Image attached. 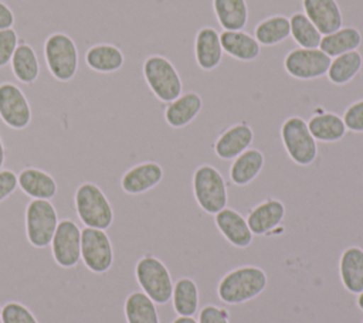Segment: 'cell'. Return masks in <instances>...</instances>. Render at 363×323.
Segmentation results:
<instances>
[{
    "label": "cell",
    "instance_id": "cell-2",
    "mask_svg": "<svg viewBox=\"0 0 363 323\" xmlns=\"http://www.w3.org/2000/svg\"><path fill=\"white\" fill-rule=\"evenodd\" d=\"M77 215L84 227L106 231L113 222V208L106 194L95 183L86 181L77 187L74 196Z\"/></svg>",
    "mask_w": 363,
    "mask_h": 323
},
{
    "label": "cell",
    "instance_id": "cell-35",
    "mask_svg": "<svg viewBox=\"0 0 363 323\" xmlns=\"http://www.w3.org/2000/svg\"><path fill=\"white\" fill-rule=\"evenodd\" d=\"M347 130L353 133H363V98L350 103L342 116Z\"/></svg>",
    "mask_w": 363,
    "mask_h": 323
},
{
    "label": "cell",
    "instance_id": "cell-33",
    "mask_svg": "<svg viewBox=\"0 0 363 323\" xmlns=\"http://www.w3.org/2000/svg\"><path fill=\"white\" fill-rule=\"evenodd\" d=\"M291 37L301 48H319L322 34L315 24L305 16V13L296 11L289 17Z\"/></svg>",
    "mask_w": 363,
    "mask_h": 323
},
{
    "label": "cell",
    "instance_id": "cell-15",
    "mask_svg": "<svg viewBox=\"0 0 363 323\" xmlns=\"http://www.w3.org/2000/svg\"><path fill=\"white\" fill-rule=\"evenodd\" d=\"M254 140V130L245 122H238L228 126L216 139L213 149L218 159L233 160L247 150Z\"/></svg>",
    "mask_w": 363,
    "mask_h": 323
},
{
    "label": "cell",
    "instance_id": "cell-19",
    "mask_svg": "<svg viewBox=\"0 0 363 323\" xmlns=\"http://www.w3.org/2000/svg\"><path fill=\"white\" fill-rule=\"evenodd\" d=\"M203 99L197 92L189 91L169 102L163 110V118L167 126L182 129L191 123L201 112Z\"/></svg>",
    "mask_w": 363,
    "mask_h": 323
},
{
    "label": "cell",
    "instance_id": "cell-6",
    "mask_svg": "<svg viewBox=\"0 0 363 323\" xmlns=\"http://www.w3.org/2000/svg\"><path fill=\"white\" fill-rule=\"evenodd\" d=\"M281 140L288 157L298 166H309L318 157V144L301 116H288L281 125Z\"/></svg>",
    "mask_w": 363,
    "mask_h": 323
},
{
    "label": "cell",
    "instance_id": "cell-13",
    "mask_svg": "<svg viewBox=\"0 0 363 323\" xmlns=\"http://www.w3.org/2000/svg\"><path fill=\"white\" fill-rule=\"evenodd\" d=\"M164 177L163 166L156 160H145L123 171L121 188L129 196H143L156 188Z\"/></svg>",
    "mask_w": 363,
    "mask_h": 323
},
{
    "label": "cell",
    "instance_id": "cell-14",
    "mask_svg": "<svg viewBox=\"0 0 363 323\" xmlns=\"http://www.w3.org/2000/svg\"><path fill=\"white\" fill-rule=\"evenodd\" d=\"M214 225L231 246L248 248L252 242L254 234L251 232L247 220L234 208L225 207L214 214Z\"/></svg>",
    "mask_w": 363,
    "mask_h": 323
},
{
    "label": "cell",
    "instance_id": "cell-38",
    "mask_svg": "<svg viewBox=\"0 0 363 323\" xmlns=\"http://www.w3.org/2000/svg\"><path fill=\"white\" fill-rule=\"evenodd\" d=\"M18 188V178L13 170H0V203L9 198Z\"/></svg>",
    "mask_w": 363,
    "mask_h": 323
},
{
    "label": "cell",
    "instance_id": "cell-25",
    "mask_svg": "<svg viewBox=\"0 0 363 323\" xmlns=\"http://www.w3.org/2000/svg\"><path fill=\"white\" fill-rule=\"evenodd\" d=\"M85 62L96 72L109 74L122 68L125 55L119 47L109 42H99L86 50Z\"/></svg>",
    "mask_w": 363,
    "mask_h": 323
},
{
    "label": "cell",
    "instance_id": "cell-26",
    "mask_svg": "<svg viewBox=\"0 0 363 323\" xmlns=\"http://www.w3.org/2000/svg\"><path fill=\"white\" fill-rule=\"evenodd\" d=\"M360 44H362V33L356 27L342 26L336 31L322 35L319 48L326 55L333 58L336 55L357 50Z\"/></svg>",
    "mask_w": 363,
    "mask_h": 323
},
{
    "label": "cell",
    "instance_id": "cell-3",
    "mask_svg": "<svg viewBox=\"0 0 363 323\" xmlns=\"http://www.w3.org/2000/svg\"><path fill=\"white\" fill-rule=\"evenodd\" d=\"M143 78L157 101L169 103L182 95L183 82L173 62L159 54L149 55L142 65Z\"/></svg>",
    "mask_w": 363,
    "mask_h": 323
},
{
    "label": "cell",
    "instance_id": "cell-34",
    "mask_svg": "<svg viewBox=\"0 0 363 323\" xmlns=\"http://www.w3.org/2000/svg\"><path fill=\"white\" fill-rule=\"evenodd\" d=\"M1 323H38L35 316L24 305L9 302L0 310Z\"/></svg>",
    "mask_w": 363,
    "mask_h": 323
},
{
    "label": "cell",
    "instance_id": "cell-36",
    "mask_svg": "<svg viewBox=\"0 0 363 323\" xmlns=\"http://www.w3.org/2000/svg\"><path fill=\"white\" fill-rule=\"evenodd\" d=\"M17 45H18V37L13 27L0 30V68L6 67L11 61V57Z\"/></svg>",
    "mask_w": 363,
    "mask_h": 323
},
{
    "label": "cell",
    "instance_id": "cell-17",
    "mask_svg": "<svg viewBox=\"0 0 363 323\" xmlns=\"http://www.w3.org/2000/svg\"><path fill=\"white\" fill-rule=\"evenodd\" d=\"M305 16L322 35L336 31L343 24V16L336 0H302Z\"/></svg>",
    "mask_w": 363,
    "mask_h": 323
},
{
    "label": "cell",
    "instance_id": "cell-9",
    "mask_svg": "<svg viewBox=\"0 0 363 323\" xmlns=\"http://www.w3.org/2000/svg\"><path fill=\"white\" fill-rule=\"evenodd\" d=\"M332 58L320 48H294L284 58L286 74L295 79L309 81L326 75Z\"/></svg>",
    "mask_w": 363,
    "mask_h": 323
},
{
    "label": "cell",
    "instance_id": "cell-42",
    "mask_svg": "<svg viewBox=\"0 0 363 323\" xmlns=\"http://www.w3.org/2000/svg\"><path fill=\"white\" fill-rule=\"evenodd\" d=\"M356 306L363 312V292H360L357 295V299H356Z\"/></svg>",
    "mask_w": 363,
    "mask_h": 323
},
{
    "label": "cell",
    "instance_id": "cell-16",
    "mask_svg": "<svg viewBox=\"0 0 363 323\" xmlns=\"http://www.w3.org/2000/svg\"><path fill=\"white\" fill-rule=\"evenodd\" d=\"M285 214V204L278 198L269 197L254 205L245 220L254 235H265L282 224Z\"/></svg>",
    "mask_w": 363,
    "mask_h": 323
},
{
    "label": "cell",
    "instance_id": "cell-28",
    "mask_svg": "<svg viewBox=\"0 0 363 323\" xmlns=\"http://www.w3.org/2000/svg\"><path fill=\"white\" fill-rule=\"evenodd\" d=\"M213 10L218 24L225 31L242 30L248 21L245 0H213Z\"/></svg>",
    "mask_w": 363,
    "mask_h": 323
},
{
    "label": "cell",
    "instance_id": "cell-23",
    "mask_svg": "<svg viewBox=\"0 0 363 323\" xmlns=\"http://www.w3.org/2000/svg\"><path fill=\"white\" fill-rule=\"evenodd\" d=\"M265 163L264 153L259 149L248 147L238 154L230 166V180L233 184L242 187L250 184L262 170Z\"/></svg>",
    "mask_w": 363,
    "mask_h": 323
},
{
    "label": "cell",
    "instance_id": "cell-29",
    "mask_svg": "<svg viewBox=\"0 0 363 323\" xmlns=\"http://www.w3.org/2000/svg\"><path fill=\"white\" fill-rule=\"evenodd\" d=\"M291 35L289 18L284 14H274L262 18L254 27V37L259 45L272 47L281 44Z\"/></svg>",
    "mask_w": 363,
    "mask_h": 323
},
{
    "label": "cell",
    "instance_id": "cell-32",
    "mask_svg": "<svg viewBox=\"0 0 363 323\" xmlns=\"http://www.w3.org/2000/svg\"><path fill=\"white\" fill-rule=\"evenodd\" d=\"M363 57L354 50L332 58L330 65L328 68L326 76L335 85H345L350 82L362 69Z\"/></svg>",
    "mask_w": 363,
    "mask_h": 323
},
{
    "label": "cell",
    "instance_id": "cell-21",
    "mask_svg": "<svg viewBox=\"0 0 363 323\" xmlns=\"http://www.w3.org/2000/svg\"><path fill=\"white\" fill-rule=\"evenodd\" d=\"M18 188L30 198L54 200L57 196V181L45 170L38 167H26L18 174Z\"/></svg>",
    "mask_w": 363,
    "mask_h": 323
},
{
    "label": "cell",
    "instance_id": "cell-40",
    "mask_svg": "<svg viewBox=\"0 0 363 323\" xmlns=\"http://www.w3.org/2000/svg\"><path fill=\"white\" fill-rule=\"evenodd\" d=\"M172 323H199L193 319V316H177Z\"/></svg>",
    "mask_w": 363,
    "mask_h": 323
},
{
    "label": "cell",
    "instance_id": "cell-22",
    "mask_svg": "<svg viewBox=\"0 0 363 323\" xmlns=\"http://www.w3.org/2000/svg\"><path fill=\"white\" fill-rule=\"evenodd\" d=\"M220 41L223 51L237 61H254L261 52V45L258 44L255 37L245 33L244 30H224L223 33H220Z\"/></svg>",
    "mask_w": 363,
    "mask_h": 323
},
{
    "label": "cell",
    "instance_id": "cell-8",
    "mask_svg": "<svg viewBox=\"0 0 363 323\" xmlns=\"http://www.w3.org/2000/svg\"><path fill=\"white\" fill-rule=\"evenodd\" d=\"M26 234L34 246L50 245L58 224V215L51 200L31 198L26 207Z\"/></svg>",
    "mask_w": 363,
    "mask_h": 323
},
{
    "label": "cell",
    "instance_id": "cell-20",
    "mask_svg": "<svg viewBox=\"0 0 363 323\" xmlns=\"http://www.w3.org/2000/svg\"><path fill=\"white\" fill-rule=\"evenodd\" d=\"M339 276L343 288L353 295L363 292V248L346 246L339 256Z\"/></svg>",
    "mask_w": 363,
    "mask_h": 323
},
{
    "label": "cell",
    "instance_id": "cell-24",
    "mask_svg": "<svg viewBox=\"0 0 363 323\" xmlns=\"http://www.w3.org/2000/svg\"><path fill=\"white\" fill-rule=\"evenodd\" d=\"M306 123L313 139L323 143L339 142L345 137L347 130L342 116L326 110L313 113Z\"/></svg>",
    "mask_w": 363,
    "mask_h": 323
},
{
    "label": "cell",
    "instance_id": "cell-39",
    "mask_svg": "<svg viewBox=\"0 0 363 323\" xmlns=\"http://www.w3.org/2000/svg\"><path fill=\"white\" fill-rule=\"evenodd\" d=\"M14 24V13L11 8L0 0V30L11 28Z\"/></svg>",
    "mask_w": 363,
    "mask_h": 323
},
{
    "label": "cell",
    "instance_id": "cell-1",
    "mask_svg": "<svg viewBox=\"0 0 363 323\" xmlns=\"http://www.w3.org/2000/svg\"><path fill=\"white\" fill-rule=\"evenodd\" d=\"M268 285L267 272L258 265H240L224 273L217 283V296L228 305H240L259 296Z\"/></svg>",
    "mask_w": 363,
    "mask_h": 323
},
{
    "label": "cell",
    "instance_id": "cell-12",
    "mask_svg": "<svg viewBox=\"0 0 363 323\" xmlns=\"http://www.w3.org/2000/svg\"><path fill=\"white\" fill-rule=\"evenodd\" d=\"M51 249L54 259L64 268H72L81 261V227L71 220L57 224Z\"/></svg>",
    "mask_w": 363,
    "mask_h": 323
},
{
    "label": "cell",
    "instance_id": "cell-10",
    "mask_svg": "<svg viewBox=\"0 0 363 323\" xmlns=\"http://www.w3.org/2000/svg\"><path fill=\"white\" fill-rule=\"evenodd\" d=\"M33 119V108L26 94L11 82L0 84V120L13 130L26 129Z\"/></svg>",
    "mask_w": 363,
    "mask_h": 323
},
{
    "label": "cell",
    "instance_id": "cell-27",
    "mask_svg": "<svg viewBox=\"0 0 363 323\" xmlns=\"http://www.w3.org/2000/svg\"><path fill=\"white\" fill-rule=\"evenodd\" d=\"M126 323H160L156 303L142 290L128 295L123 303Z\"/></svg>",
    "mask_w": 363,
    "mask_h": 323
},
{
    "label": "cell",
    "instance_id": "cell-7",
    "mask_svg": "<svg viewBox=\"0 0 363 323\" xmlns=\"http://www.w3.org/2000/svg\"><path fill=\"white\" fill-rule=\"evenodd\" d=\"M44 60L50 74L57 81L67 82L78 71V48L65 33L57 31L45 38Z\"/></svg>",
    "mask_w": 363,
    "mask_h": 323
},
{
    "label": "cell",
    "instance_id": "cell-30",
    "mask_svg": "<svg viewBox=\"0 0 363 323\" xmlns=\"http://www.w3.org/2000/svg\"><path fill=\"white\" fill-rule=\"evenodd\" d=\"M10 64L13 75L23 84H33L40 75V62L37 54L26 41L18 42Z\"/></svg>",
    "mask_w": 363,
    "mask_h": 323
},
{
    "label": "cell",
    "instance_id": "cell-43",
    "mask_svg": "<svg viewBox=\"0 0 363 323\" xmlns=\"http://www.w3.org/2000/svg\"><path fill=\"white\" fill-rule=\"evenodd\" d=\"M0 310H1V307H0Z\"/></svg>",
    "mask_w": 363,
    "mask_h": 323
},
{
    "label": "cell",
    "instance_id": "cell-5",
    "mask_svg": "<svg viewBox=\"0 0 363 323\" xmlns=\"http://www.w3.org/2000/svg\"><path fill=\"white\" fill-rule=\"evenodd\" d=\"M135 278L140 290L156 305H166L172 299L173 276L164 262L157 256H142L135 265Z\"/></svg>",
    "mask_w": 363,
    "mask_h": 323
},
{
    "label": "cell",
    "instance_id": "cell-11",
    "mask_svg": "<svg viewBox=\"0 0 363 323\" xmlns=\"http://www.w3.org/2000/svg\"><path fill=\"white\" fill-rule=\"evenodd\" d=\"M81 259L96 273H104L112 266L113 249L106 231L91 227L81 230Z\"/></svg>",
    "mask_w": 363,
    "mask_h": 323
},
{
    "label": "cell",
    "instance_id": "cell-18",
    "mask_svg": "<svg viewBox=\"0 0 363 323\" xmlns=\"http://www.w3.org/2000/svg\"><path fill=\"white\" fill-rule=\"evenodd\" d=\"M223 48L220 41V33L210 27H201L194 38V58L203 71H211L217 68L223 60Z\"/></svg>",
    "mask_w": 363,
    "mask_h": 323
},
{
    "label": "cell",
    "instance_id": "cell-37",
    "mask_svg": "<svg viewBox=\"0 0 363 323\" xmlns=\"http://www.w3.org/2000/svg\"><path fill=\"white\" fill-rule=\"evenodd\" d=\"M199 323H230V314L223 307L207 305L199 313Z\"/></svg>",
    "mask_w": 363,
    "mask_h": 323
},
{
    "label": "cell",
    "instance_id": "cell-31",
    "mask_svg": "<svg viewBox=\"0 0 363 323\" xmlns=\"http://www.w3.org/2000/svg\"><path fill=\"white\" fill-rule=\"evenodd\" d=\"M173 309L179 316H193L199 309L200 293L196 280L190 276H180L173 285Z\"/></svg>",
    "mask_w": 363,
    "mask_h": 323
},
{
    "label": "cell",
    "instance_id": "cell-41",
    "mask_svg": "<svg viewBox=\"0 0 363 323\" xmlns=\"http://www.w3.org/2000/svg\"><path fill=\"white\" fill-rule=\"evenodd\" d=\"M4 160H6V150H4V143H3V139L0 135V170L4 166Z\"/></svg>",
    "mask_w": 363,
    "mask_h": 323
},
{
    "label": "cell",
    "instance_id": "cell-4",
    "mask_svg": "<svg viewBox=\"0 0 363 323\" xmlns=\"http://www.w3.org/2000/svg\"><path fill=\"white\" fill-rule=\"evenodd\" d=\"M193 194L203 212L214 215L227 207L228 193L223 174L211 164L196 167L191 178Z\"/></svg>",
    "mask_w": 363,
    "mask_h": 323
}]
</instances>
